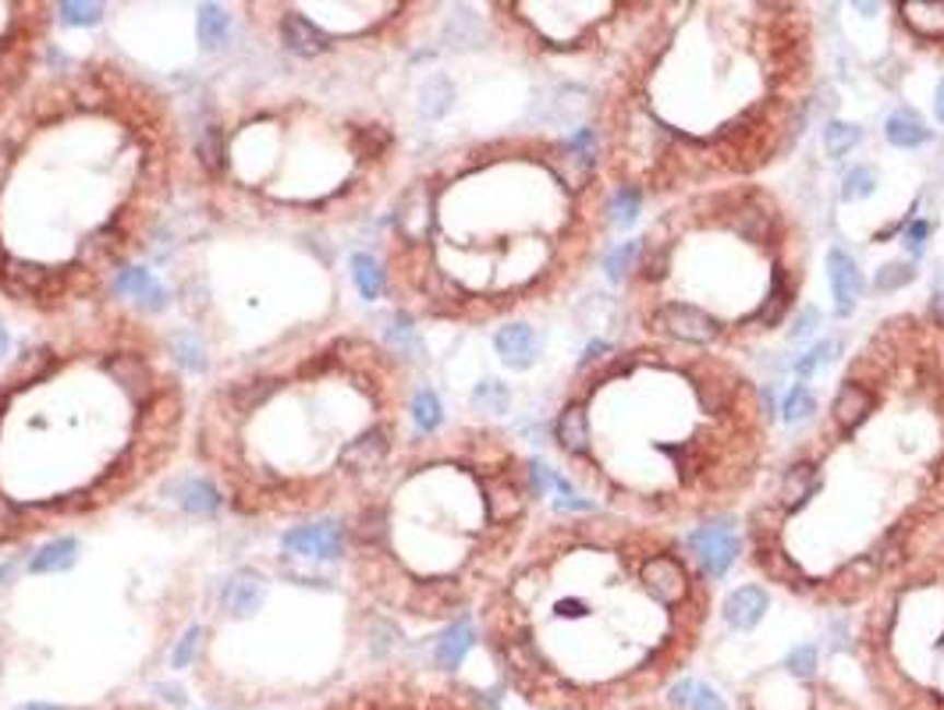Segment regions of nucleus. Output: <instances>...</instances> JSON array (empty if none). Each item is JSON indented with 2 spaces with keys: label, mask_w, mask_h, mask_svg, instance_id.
I'll list each match as a JSON object with an SVG mask.
<instances>
[{
  "label": "nucleus",
  "mask_w": 944,
  "mask_h": 710,
  "mask_svg": "<svg viewBox=\"0 0 944 710\" xmlns=\"http://www.w3.org/2000/svg\"><path fill=\"white\" fill-rule=\"evenodd\" d=\"M193 188L164 82L110 50L50 57L0 121V306L39 327L118 302Z\"/></svg>",
  "instance_id": "nucleus-1"
},
{
  "label": "nucleus",
  "mask_w": 944,
  "mask_h": 710,
  "mask_svg": "<svg viewBox=\"0 0 944 710\" xmlns=\"http://www.w3.org/2000/svg\"><path fill=\"white\" fill-rule=\"evenodd\" d=\"M196 395L178 335L110 306L39 324L0 359V550L71 536L178 466Z\"/></svg>",
  "instance_id": "nucleus-2"
},
{
  "label": "nucleus",
  "mask_w": 944,
  "mask_h": 710,
  "mask_svg": "<svg viewBox=\"0 0 944 710\" xmlns=\"http://www.w3.org/2000/svg\"><path fill=\"white\" fill-rule=\"evenodd\" d=\"M405 352L359 324L310 321L196 398L188 455L245 523L341 515L416 433Z\"/></svg>",
  "instance_id": "nucleus-3"
},
{
  "label": "nucleus",
  "mask_w": 944,
  "mask_h": 710,
  "mask_svg": "<svg viewBox=\"0 0 944 710\" xmlns=\"http://www.w3.org/2000/svg\"><path fill=\"white\" fill-rule=\"evenodd\" d=\"M597 167L575 142L493 136L433 153L387 199L373 264L405 321L490 324L550 299L593 253Z\"/></svg>",
  "instance_id": "nucleus-4"
},
{
  "label": "nucleus",
  "mask_w": 944,
  "mask_h": 710,
  "mask_svg": "<svg viewBox=\"0 0 944 710\" xmlns=\"http://www.w3.org/2000/svg\"><path fill=\"white\" fill-rule=\"evenodd\" d=\"M381 61L273 54L213 90L193 128V199L231 231H341L401 185V136L376 93Z\"/></svg>",
  "instance_id": "nucleus-5"
},
{
  "label": "nucleus",
  "mask_w": 944,
  "mask_h": 710,
  "mask_svg": "<svg viewBox=\"0 0 944 710\" xmlns=\"http://www.w3.org/2000/svg\"><path fill=\"white\" fill-rule=\"evenodd\" d=\"M544 487L501 430L412 433L338 515L348 597L362 615L455 626L512 569Z\"/></svg>",
  "instance_id": "nucleus-6"
},
{
  "label": "nucleus",
  "mask_w": 944,
  "mask_h": 710,
  "mask_svg": "<svg viewBox=\"0 0 944 710\" xmlns=\"http://www.w3.org/2000/svg\"><path fill=\"white\" fill-rule=\"evenodd\" d=\"M597 536L601 523H593L590 561V529L579 519L529 533L512 569L476 607L504 683L540 710L643 703L672 683L700 643L707 604H664L646 586L643 564L629 586H618L653 533H639L636 550L626 547L632 529H621L611 550Z\"/></svg>",
  "instance_id": "nucleus-7"
},
{
  "label": "nucleus",
  "mask_w": 944,
  "mask_h": 710,
  "mask_svg": "<svg viewBox=\"0 0 944 710\" xmlns=\"http://www.w3.org/2000/svg\"><path fill=\"white\" fill-rule=\"evenodd\" d=\"M249 36L264 50L292 61H319V57H370L387 61L391 54L412 47L416 28L427 22L430 4H278L256 0L238 4Z\"/></svg>",
  "instance_id": "nucleus-8"
},
{
  "label": "nucleus",
  "mask_w": 944,
  "mask_h": 710,
  "mask_svg": "<svg viewBox=\"0 0 944 710\" xmlns=\"http://www.w3.org/2000/svg\"><path fill=\"white\" fill-rule=\"evenodd\" d=\"M57 11L50 0H0V121L50 65Z\"/></svg>",
  "instance_id": "nucleus-9"
},
{
  "label": "nucleus",
  "mask_w": 944,
  "mask_h": 710,
  "mask_svg": "<svg viewBox=\"0 0 944 710\" xmlns=\"http://www.w3.org/2000/svg\"><path fill=\"white\" fill-rule=\"evenodd\" d=\"M686 547L692 555V564L703 572V579H710V583H718V579L729 575V569L738 561V550H743L732 519H718V523L689 529Z\"/></svg>",
  "instance_id": "nucleus-10"
},
{
  "label": "nucleus",
  "mask_w": 944,
  "mask_h": 710,
  "mask_svg": "<svg viewBox=\"0 0 944 710\" xmlns=\"http://www.w3.org/2000/svg\"><path fill=\"white\" fill-rule=\"evenodd\" d=\"M767 607H771V593H767L764 586H757V583H746V586H738V590L729 593V597H724L721 618H724V626H729V629L749 632L767 615Z\"/></svg>",
  "instance_id": "nucleus-11"
},
{
  "label": "nucleus",
  "mask_w": 944,
  "mask_h": 710,
  "mask_svg": "<svg viewBox=\"0 0 944 710\" xmlns=\"http://www.w3.org/2000/svg\"><path fill=\"white\" fill-rule=\"evenodd\" d=\"M827 281H831L838 316H849L852 306L863 295V273H860V267H855V259L846 249H838V245L827 253Z\"/></svg>",
  "instance_id": "nucleus-12"
},
{
  "label": "nucleus",
  "mask_w": 944,
  "mask_h": 710,
  "mask_svg": "<svg viewBox=\"0 0 944 710\" xmlns=\"http://www.w3.org/2000/svg\"><path fill=\"white\" fill-rule=\"evenodd\" d=\"M493 349H498L504 366L529 370L536 366V359H540V338H536V330L529 324H504L498 327V335H493Z\"/></svg>",
  "instance_id": "nucleus-13"
},
{
  "label": "nucleus",
  "mask_w": 944,
  "mask_h": 710,
  "mask_svg": "<svg viewBox=\"0 0 944 710\" xmlns=\"http://www.w3.org/2000/svg\"><path fill=\"white\" fill-rule=\"evenodd\" d=\"M884 139L898 150H917L923 142H931L934 132L926 128V121L917 110H895L888 121H884Z\"/></svg>",
  "instance_id": "nucleus-14"
},
{
  "label": "nucleus",
  "mask_w": 944,
  "mask_h": 710,
  "mask_svg": "<svg viewBox=\"0 0 944 710\" xmlns=\"http://www.w3.org/2000/svg\"><path fill=\"white\" fill-rule=\"evenodd\" d=\"M469 647H473V629L455 621V626L438 640V647H433V664H438V672H455L462 657L469 654Z\"/></svg>",
  "instance_id": "nucleus-15"
},
{
  "label": "nucleus",
  "mask_w": 944,
  "mask_h": 710,
  "mask_svg": "<svg viewBox=\"0 0 944 710\" xmlns=\"http://www.w3.org/2000/svg\"><path fill=\"white\" fill-rule=\"evenodd\" d=\"M909 28L926 43H944V4H898Z\"/></svg>",
  "instance_id": "nucleus-16"
},
{
  "label": "nucleus",
  "mask_w": 944,
  "mask_h": 710,
  "mask_svg": "<svg viewBox=\"0 0 944 710\" xmlns=\"http://www.w3.org/2000/svg\"><path fill=\"white\" fill-rule=\"evenodd\" d=\"M667 703H675L681 710H724V700L718 697V692L703 683H692V678H681L678 686H672Z\"/></svg>",
  "instance_id": "nucleus-17"
},
{
  "label": "nucleus",
  "mask_w": 944,
  "mask_h": 710,
  "mask_svg": "<svg viewBox=\"0 0 944 710\" xmlns=\"http://www.w3.org/2000/svg\"><path fill=\"white\" fill-rule=\"evenodd\" d=\"M860 139H863V128L852 125V121H827V128H824V150L831 161L849 156L855 147H860Z\"/></svg>",
  "instance_id": "nucleus-18"
},
{
  "label": "nucleus",
  "mask_w": 944,
  "mask_h": 710,
  "mask_svg": "<svg viewBox=\"0 0 944 710\" xmlns=\"http://www.w3.org/2000/svg\"><path fill=\"white\" fill-rule=\"evenodd\" d=\"M196 25H199V43L207 50H217L221 47V43H228V36H231V14H228V8H202V14L196 19Z\"/></svg>",
  "instance_id": "nucleus-19"
},
{
  "label": "nucleus",
  "mask_w": 944,
  "mask_h": 710,
  "mask_svg": "<svg viewBox=\"0 0 944 710\" xmlns=\"http://www.w3.org/2000/svg\"><path fill=\"white\" fill-rule=\"evenodd\" d=\"M639 207H643V193L632 185H618L611 196H607V221H611L615 228H629L636 217H639Z\"/></svg>",
  "instance_id": "nucleus-20"
},
{
  "label": "nucleus",
  "mask_w": 944,
  "mask_h": 710,
  "mask_svg": "<svg viewBox=\"0 0 944 710\" xmlns=\"http://www.w3.org/2000/svg\"><path fill=\"white\" fill-rule=\"evenodd\" d=\"M71 561H75V536H61V540H50L33 561H28V572H57V569H68Z\"/></svg>",
  "instance_id": "nucleus-21"
},
{
  "label": "nucleus",
  "mask_w": 944,
  "mask_h": 710,
  "mask_svg": "<svg viewBox=\"0 0 944 710\" xmlns=\"http://www.w3.org/2000/svg\"><path fill=\"white\" fill-rule=\"evenodd\" d=\"M639 249H643V242L632 238V242H621L618 249L604 253V270H607V278H611L615 284L626 281V278H629V270H636V264H639Z\"/></svg>",
  "instance_id": "nucleus-22"
},
{
  "label": "nucleus",
  "mask_w": 944,
  "mask_h": 710,
  "mask_svg": "<svg viewBox=\"0 0 944 710\" xmlns=\"http://www.w3.org/2000/svg\"><path fill=\"white\" fill-rule=\"evenodd\" d=\"M877 193V171L870 164H860L852 167L846 175V185H841V199L846 202H860V199H870Z\"/></svg>",
  "instance_id": "nucleus-23"
},
{
  "label": "nucleus",
  "mask_w": 944,
  "mask_h": 710,
  "mask_svg": "<svg viewBox=\"0 0 944 710\" xmlns=\"http://www.w3.org/2000/svg\"><path fill=\"white\" fill-rule=\"evenodd\" d=\"M473 401H476L479 412L501 416V412H508V405H512V395H508V387L501 381H483L473 391Z\"/></svg>",
  "instance_id": "nucleus-24"
},
{
  "label": "nucleus",
  "mask_w": 944,
  "mask_h": 710,
  "mask_svg": "<svg viewBox=\"0 0 944 710\" xmlns=\"http://www.w3.org/2000/svg\"><path fill=\"white\" fill-rule=\"evenodd\" d=\"M813 409H817V401H813V391H809L806 384H795V387L789 391L785 405H781V419H785L789 427H795V423H803V419H809Z\"/></svg>",
  "instance_id": "nucleus-25"
},
{
  "label": "nucleus",
  "mask_w": 944,
  "mask_h": 710,
  "mask_svg": "<svg viewBox=\"0 0 944 710\" xmlns=\"http://www.w3.org/2000/svg\"><path fill=\"white\" fill-rule=\"evenodd\" d=\"M912 278H917V267L912 264H888L877 270V292H898V288H906Z\"/></svg>",
  "instance_id": "nucleus-26"
},
{
  "label": "nucleus",
  "mask_w": 944,
  "mask_h": 710,
  "mask_svg": "<svg viewBox=\"0 0 944 710\" xmlns=\"http://www.w3.org/2000/svg\"><path fill=\"white\" fill-rule=\"evenodd\" d=\"M835 352H838V341H820L817 349H809L803 359L795 362V373H799V376H803V381H806V376H813V373H817V370L824 366V362H831V359H835Z\"/></svg>",
  "instance_id": "nucleus-27"
},
{
  "label": "nucleus",
  "mask_w": 944,
  "mask_h": 710,
  "mask_svg": "<svg viewBox=\"0 0 944 710\" xmlns=\"http://www.w3.org/2000/svg\"><path fill=\"white\" fill-rule=\"evenodd\" d=\"M749 710H760V707H749ZM795 710H855L846 697H841V692H835V689H813L809 692V700H806V707H795Z\"/></svg>",
  "instance_id": "nucleus-28"
},
{
  "label": "nucleus",
  "mask_w": 944,
  "mask_h": 710,
  "mask_svg": "<svg viewBox=\"0 0 944 710\" xmlns=\"http://www.w3.org/2000/svg\"><path fill=\"white\" fill-rule=\"evenodd\" d=\"M785 672L792 678H813L817 675V650L813 647H795L789 661H785Z\"/></svg>",
  "instance_id": "nucleus-29"
},
{
  "label": "nucleus",
  "mask_w": 944,
  "mask_h": 710,
  "mask_svg": "<svg viewBox=\"0 0 944 710\" xmlns=\"http://www.w3.org/2000/svg\"><path fill=\"white\" fill-rule=\"evenodd\" d=\"M926 235H931V224L926 221H917V224H909V231H906V245H909V253H923V245H926Z\"/></svg>",
  "instance_id": "nucleus-30"
},
{
  "label": "nucleus",
  "mask_w": 944,
  "mask_h": 710,
  "mask_svg": "<svg viewBox=\"0 0 944 710\" xmlns=\"http://www.w3.org/2000/svg\"><path fill=\"white\" fill-rule=\"evenodd\" d=\"M817 321H820V313L813 310V306H806V313L799 316V327L792 330V338H809L813 330H817Z\"/></svg>",
  "instance_id": "nucleus-31"
},
{
  "label": "nucleus",
  "mask_w": 944,
  "mask_h": 710,
  "mask_svg": "<svg viewBox=\"0 0 944 710\" xmlns=\"http://www.w3.org/2000/svg\"><path fill=\"white\" fill-rule=\"evenodd\" d=\"M621 710H681V707H675V703H657V700H643V703H632V707H621Z\"/></svg>",
  "instance_id": "nucleus-32"
},
{
  "label": "nucleus",
  "mask_w": 944,
  "mask_h": 710,
  "mask_svg": "<svg viewBox=\"0 0 944 710\" xmlns=\"http://www.w3.org/2000/svg\"><path fill=\"white\" fill-rule=\"evenodd\" d=\"M934 114H937V121L944 125V79L937 82V93H934Z\"/></svg>",
  "instance_id": "nucleus-33"
},
{
  "label": "nucleus",
  "mask_w": 944,
  "mask_h": 710,
  "mask_svg": "<svg viewBox=\"0 0 944 710\" xmlns=\"http://www.w3.org/2000/svg\"><path fill=\"white\" fill-rule=\"evenodd\" d=\"M22 710H57V707H47V703H25Z\"/></svg>",
  "instance_id": "nucleus-34"
},
{
  "label": "nucleus",
  "mask_w": 944,
  "mask_h": 710,
  "mask_svg": "<svg viewBox=\"0 0 944 710\" xmlns=\"http://www.w3.org/2000/svg\"><path fill=\"white\" fill-rule=\"evenodd\" d=\"M8 356V338H4V330H0V359Z\"/></svg>",
  "instance_id": "nucleus-35"
},
{
  "label": "nucleus",
  "mask_w": 944,
  "mask_h": 710,
  "mask_svg": "<svg viewBox=\"0 0 944 710\" xmlns=\"http://www.w3.org/2000/svg\"><path fill=\"white\" fill-rule=\"evenodd\" d=\"M937 324H944V310H941V313H937Z\"/></svg>",
  "instance_id": "nucleus-36"
}]
</instances>
